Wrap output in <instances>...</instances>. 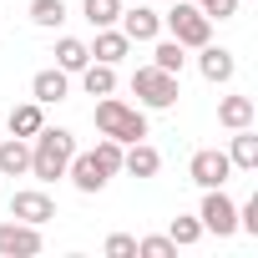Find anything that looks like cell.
<instances>
[{
	"instance_id": "obj_5",
	"label": "cell",
	"mask_w": 258,
	"mask_h": 258,
	"mask_svg": "<svg viewBox=\"0 0 258 258\" xmlns=\"http://www.w3.org/2000/svg\"><path fill=\"white\" fill-rule=\"evenodd\" d=\"M198 223H203V233L233 238V233H238V203H233L223 187H203V208H198Z\"/></svg>"
},
{
	"instance_id": "obj_23",
	"label": "cell",
	"mask_w": 258,
	"mask_h": 258,
	"mask_svg": "<svg viewBox=\"0 0 258 258\" xmlns=\"http://www.w3.org/2000/svg\"><path fill=\"white\" fill-rule=\"evenodd\" d=\"M41 31H56L61 21H66V0H31V11H26Z\"/></svg>"
},
{
	"instance_id": "obj_7",
	"label": "cell",
	"mask_w": 258,
	"mask_h": 258,
	"mask_svg": "<svg viewBox=\"0 0 258 258\" xmlns=\"http://www.w3.org/2000/svg\"><path fill=\"white\" fill-rule=\"evenodd\" d=\"M187 177H192L198 187H223V182L233 177V162H228V152H218V147H203V152H192V162H187Z\"/></svg>"
},
{
	"instance_id": "obj_19",
	"label": "cell",
	"mask_w": 258,
	"mask_h": 258,
	"mask_svg": "<svg viewBox=\"0 0 258 258\" xmlns=\"http://www.w3.org/2000/svg\"><path fill=\"white\" fill-rule=\"evenodd\" d=\"M76 76H81L86 96H111V91H116V66H106V61H86Z\"/></svg>"
},
{
	"instance_id": "obj_1",
	"label": "cell",
	"mask_w": 258,
	"mask_h": 258,
	"mask_svg": "<svg viewBox=\"0 0 258 258\" xmlns=\"http://www.w3.org/2000/svg\"><path fill=\"white\" fill-rule=\"evenodd\" d=\"M91 121H96V132H101V137H111V142H121V147L147 137V111L132 106V101H121V96H96Z\"/></svg>"
},
{
	"instance_id": "obj_6",
	"label": "cell",
	"mask_w": 258,
	"mask_h": 258,
	"mask_svg": "<svg viewBox=\"0 0 258 258\" xmlns=\"http://www.w3.org/2000/svg\"><path fill=\"white\" fill-rule=\"evenodd\" d=\"M36 253H41V228L36 223H21V218L0 223V258H36Z\"/></svg>"
},
{
	"instance_id": "obj_24",
	"label": "cell",
	"mask_w": 258,
	"mask_h": 258,
	"mask_svg": "<svg viewBox=\"0 0 258 258\" xmlns=\"http://www.w3.org/2000/svg\"><path fill=\"white\" fill-rule=\"evenodd\" d=\"M91 157H96V162L106 167V177H116V172H121V142H111V137H101V142L91 147Z\"/></svg>"
},
{
	"instance_id": "obj_25",
	"label": "cell",
	"mask_w": 258,
	"mask_h": 258,
	"mask_svg": "<svg viewBox=\"0 0 258 258\" xmlns=\"http://www.w3.org/2000/svg\"><path fill=\"white\" fill-rule=\"evenodd\" d=\"M167 238H172L177 248H192V243L203 238V223H198V218H172V228H167Z\"/></svg>"
},
{
	"instance_id": "obj_16",
	"label": "cell",
	"mask_w": 258,
	"mask_h": 258,
	"mask_svg": "<svg viewBox=\"0 0 258 258\" xmlns=\"http://www.w3.org/2000/svg\"><path fill=\"white\" fill-rule=\"evenodd\" d=\"M228 162H233V172H258V132H253V126H238V132H233Z\"/></svg>"
},
{
	"instance_id": "obj_14",
	"label": "cell",
	"mask_w": 258,
	"mask_h": 258,
	"mask_svg": "<svg viewBox=\"0 0 258 258\" xmlns=\"http://www.w3.org/2000/svg\"><path fill=\"white\" fill-rule=\"evenodd\" d=\"M41 126H46V106L41 101H21V106H11V116H6V132L11 137H36L41 132Z\"/></svg>"
},
{
	"instance_id": "obj_9",
	"label": "cell",
	"mask_w": 258,
	"mask_h": 258,
	"mask_svg": "<svg viewBox=\"0 0 258 258\" xmlns=\"http://www.w3.org/2000/svg\"><path fill=\"white\" fill-rule=\"evenodd\" d=\"M11 218H21V223H51L56 218V203H51V192H41V187H21L16 198H11Z\"/></svg>"
},
{
	"instance_id": "obj_28",
	"label": "cell",
	"mask_w": 258,
	"mask_h": 258,
	"mask_svg": "<svg viewBox=\"0 0 258 258\" xmlns=\"http://www.w3.org/2000/svg\"><path fill=\"white\" fill-rule=\"evenodd\" d=\"M106 258H137V238L132 233H111L106 238Z\"/></svg>"
},
{
	"instance_id": "obj_27",
	"label": "cell",
	"mask_w": 258,
	"mask_h": 258,
	"mask_svg": "<svg viewBox=\"0 0 258 258\" xmlns=\"http://www.w3.org/2000/svg\"><path fill=\"white\" fill-rule=\"evenodd\" d=\"M177 243L172 238H137V258H172Z\"/></svg>"
},
{
	"instance_id": "obj_12",
	"label": "cell",
	"mask_w": 258,
	"mask_h": 258,
	"mask_svg": "<svg viewBox=\"0 0 258 258\" xmlns=\"http://www.w3.org/2000/svg\"><path fill=\"white\" fill-rule=\"evenodd\" d=\"M66 96H71V76H66L61 66H46V71H36V76H31V101L56 106V101H66Z\"/></svg>"
},
{
	"instance_id": "obj_2",
	"label": "cell",
	"mask_w": 258,
	"mask_h": 258,
	"mask_svg": "<svg viewBox=\"0 0 258 258\" xmlns=\"http://www.w3.org/2000/svg\"><path fill=\"white\" fill-rule=\"evenodd\" d=\"M71 152H76V137L66 132V126H41V132L31 137V177H36V182L66 177Z\"/></svg>"
},
{
	"instance_id": "obj_20",
	"label": "cell",
	"mask_w": 258,
	"mask_h": 258,
	"mask_svg": "<svg viewBox=\"0 0 258 258\" xmlns=\"http://www.w3.org/2000/svg\"><path fill=\"white\" fill-rule=\"evenodd\" d=\"M86 61H91V46H86V41H76V36H61V41H56V66H61L66 76H76Z\"/></svg>"
},
{
	"instance_id": "obj_13",
	"label": "cell",
	"mask_w": 258,
	"mask_h": 258,
	"mask_svg": "<svg viewBox=\"0 0 258 258\" xmlns=\"http://www.w3.org/2000/svg\"><path fill=\"white\" fill-rule=\"evenodd\" d=\"M162 167V152L152 142H126L121 147V172H132V177H157Z\"/></svg>"
},
{
	"instance_id": "obj_11",
	"label": "cell",
	"mask_w": 258,
	"mask_h": 258,
	"mask_svg": "<svg viewBox=\"0 0 258 258\" xmlns=\"http://www.w3.org/2000/svg\"><path fill=\"white\" fill-rule=\"evenodd\" d=\"M198 71H203V81H213V86H228L233 76H238V61H233V51H223V46H198Z\"/></svg>"
},
{
	"instance_id": "obj_21",
	"label": "cell",
	"mask_w": 258,
	"mask_h": 258,
	"mask_svg": "<svg viewBox=\"0 0 258 258\" xmlns=\"http://www.w3.org/2000/svg\"><path fill=\"white\" fill-rule=\"evenodd\" d=\"M182 61H187V51H182L172 36H157V41H152V66H162V71L182 76Z\"/></svg>"
},
{
	"instance_id": "obj_22",
	"label": "cell",
	"mask_w": 258,
	"mask_h": 258,
	"mask_svg": "<svg viewBox=\"0 0 258 258\" xmlns=\"http://www.w3.org/2000/svg\"><path fill=\"white\" fill-rule=\"evenodd\" d=\"M81 16L91 21V31H101V26H116V16H121V0H81Z\"/></svg>"
},
{
	"instance_id": "obj_3",
	"label": "cell",
	"mask_w": 258,
	"mask_h": 258,
	"mask_svg": "<svg viewBox=\"0 0 258 258\" xmlns=\"http://www.w3.org/2000/svg\"><path fill=\"white\" fill-rule=\"evenodd\" d=\"M132 96H137V106H147V111H172L177 96H182V86H177V76L162 71V66H137V71H132Z\"/></svg>"
},
{
	"instance_id": "obj_18",
	"label": "cell",
	"mask_w": 258,
	"mask_h": 258,
	"mask_svg": "<svg viewBox=\"0 0 258 258\" xmlns=\"http://www.w3.org/2000/svg\"><path fill=\"white\" fill-rule=\"evenodd\" d=\"M253 116H258L253 96H223V101H218V126H228V132H238V126H253Z\"/></svg>"
},
{
	"instance_id": "obj_17",
	"label": "cell",
	"mask_w": 258,
	"mask_h": 258,
	"mask_svg": "<svg viewBox=\"0 0 258 258\" xmlns=\"http://www.w3.org/2000/svg\"><path fill=\"white\" fill-rule=\"evenodd\" d=\"M126 51H132V41H126L116 26H101V31H96V41H91V61H106V66H116Z\"/></svg>"
},
{
	"instance_id": "obj_26",
	"label": "cell",
	"mask_w": 258,
	"mask_h": 258,
	"mask_svg": "<svg viewBox=\"0 0 258 258\" xmlns=\"http://www.w3.org/2000/svg\"><path fill=\"white\" fill-rule=\"evenodd\" d=\"M192 6H198V11L208 16V21H233L243 0H192Z\"/></svg>"
},
{
	"instance_id": "obj_29",
	"label": "cell",
	"mask_w": 258,
	"mask_h": 258,
	"mask_svg": "<svg viewBox=\"0 0 258 258\" xmlns=\"http://www.w3.org/2000/svg\"><path fill=\"white\" fill-rule=\"evenodd\" d=\"M238 228H243V233H253V238H258V192H253V198H248V203H243V208H238Z\"/></svg>"
},
{
	"instance_id": "obj_8",
	"label": "cell",
	"mask_w": 258,
	"mask_h": 258,
	"mask_svg": "<svg viewBox=\"0 0 258 258\" xmlns=\"http://www.w3.org/2000/svg\"><path fill=\"white\" fill-rule=\"evenodd\" d=\"M66 177H71V187H76V192H86V198H91V192H101V187L111 182V177H106V167H101L91 152H71Z\"/></svg>"
},
{
	"instance_id": "obj_4",
	"label": "cell",
	"mask_w": 258,
	"mask_h": 258,
	"mask_svg": "<svg viewBox=\"0 0 258 258\" xmlns=\"http://www.w3.org/2000/svg\"><path fill=\"white\" fill-rule=\"evenodd\" d=\"M162 31H167L182 51H198V46H208V41H213V21L192 6V0H182V6H172V11L162 16Z\"/></svg>"
},
{
	"instance_id": "obj_15",
	"label": "cell",
	"mask_w": 258,
	"mask_h": 258,
	"mask_svg": "<svg viewBox=\"0 0 258 258\" xmlns=\"http://www.w3.org/2000/svg\"><path fill=\"white\" fill-rule=\"evenodd\" d=\"M26 172H31V142L0 137V177H26Z\"/></svg>"
},
{
	"instance_id": "obj_10",
	"label": "cell",
	"mask_w": 258,
	"mask_h": 258,
	"mask_svg": "<svg viewBox=\"0 0 258 258\" xmlns=\"http://www.w3.org/2000/svg\"><path fill=\"white\" fill-rule=\"evenodd\" d=\"M116 21H121V36H126V41H142V46H147V41H157V36H162V16H157L152 6H132V11L121 6V16H116Z\"/></svg>"
}]
</instances>
